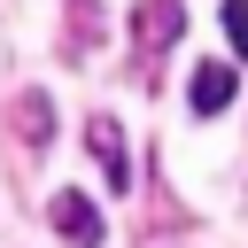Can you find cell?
Wrapping results in <instances>:
<instances>
[{
  "label": "cell",
  "instance_id": "3957f363",
  "mask_svg": "<svg viewBox=\"0 0 248 248\" xmlns=\"http://www.w3.org/2000/svg\"><path fill=\"white\" fill-rule=\"evenodd\" d=\"M85 147L101 155V170H108V186L124 194V186H132V147H124V132H116V116H85Z\"/></svg>",
  "mask_w": 248,
  "mask_h": 248
},
{
  "label": "cell",
  "instance_id": "7a4b0ae2",
  "mask_svg": "<svg viewBox=\"0 0 248 248\" xmlns=\"http://www.w3.org/2000/svg\"><path fill=\"white\" fill-rule=\"evenodd\" d=\"M46 217H54V232H62L70 248H101V217H93V202H85L78 186H62V194L46 202Z\"/></svg>",
  "mask_w": 248,
  "mask_h": 248
},
{
  "label": "cell",
  "instance_id": "8992f818",
  "mask_svg": "<svg viewBox=\"0 0 248 248\" xmlns=\"http://www.w3.org/2000/svg\"><path fill=\"white\" fill-rule=\"evenodd\" d=\"M225 39H232V54L248 62V0H225Z\"/></svg>",
  "mask_w": 248,
  "mask_h": 248
},
{
  "label": "cell",
  "instance_id": "5b68a950",
  "mask_svg": "<svg viewBox=\"0 0 248 248\" xmlns=\"http://www.w3.org/2000/svg\"><path fill=\"white\" fill-rule=\"evenodd\" d=\"M16 116H23V147H46V140H54V101H46V93H23Z\"/></svg>",
  "mask_w": 248,
  "mask_h": 248
},
{
  "label": "cell",
  "instance_id": "6da1fadb",
  "mask_svg": "<svg viewBox=\"0 0 248 248\" xmlns=\"http://www.w3.org/2000/svg\"><path fill=\"white\" fill-rule=\"evenodd\" d=\"M132 39H140V54H163L170 39H186V0H140Z\"/></svg>",
  "mask_w": 248,
  "mask_h": 248
},
{
  "label": "cell",
  "instance_id": "277c9868",
  "mask_svg": "<svg viewBox=\"0 0 248 248\" xmlns=\"http://www.w3.org/2000/svg\"><path fill=\"white\" fill-rule=\"evenodd\" d=\"M232 93H240V70H232V62H202L186 101H194V116H225V108H232Z\"/></svg>",
  "mask_w": 248,
  "mask_h": 248
}]
</instances>
